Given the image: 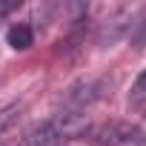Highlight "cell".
Wrapping results in <instances>:
<instances>
[{
	"label": "cell",
	"instance_id": "cell-1",
	"mask_svg": "<svg viewBox=\"0 0 146 146\" xmlns=\"http://www.w3.org/2000/svg\"><path fill=\"white\" fill-rule=\"evenodd\" d=\"M95 143L98 146H146V129L135 123L112 120L95 132Z\"/></svg>",
	"mask_w": 146,
	"mask_h": 146
},
{
	"label": "cell",
	"instance_id": "cell-2",
	"mask_svg": "<svg viewBox=\"0 0 146 146\" xmlns=\"http://www.w3.org/2000/svg\"><path fill=\"white\" fill-rule=\"evenodd\" d=\"M23 115H26V106L23 103H9V106L0 109V146H6L12 140V135L20 129Z\"/></svg>",
	"mask_w": 146,
	"mask_h": 146
},
{
	"label": "cell",
	"instance_id": "cell-3",
	"mask_svg": "<svg viewBox=\"0 0 146 146\" xmlns=\"http://www.w3.org/2000/svg\"><path fill=\"white\" fill-rule=\"evenodd\" d=\"M6 40H9L12 49L23 52V49H29V46L35 43V32H32V26H26V23H15V26L6 32Z\"/></svg>",
	"mask_w": 146,
	"mask_h": 146
},
{
	"label": "cell",
	"instance_id": "cell-4",
	"mask_svg": "<svg viewBox=\"0 0 146 146\" xmlns=\"http://www.w3.org/2000/svg\"><path fill=\"white\" fill-rule=\"evenodd\" d=\"M129 106L137 109V112H146V69L137 75V80H135V86L129 92Z\"/></svg>",
	"mask_w": 146,
	"mask_h": 146
},
{
	"label": "cell",
	"instance_id": "cell-5",
	"mask_svg": "<svg viewBox=\"0 0 146 146\" xmlns=\"http://www.w3.org/2000/svg\"><path fill=\"white\" fill-rule=\"evenodd\" d=\"M17 6H20V3H0V17H6V15H9V12H15Z\"/></svg>",
	"mask_w": 146,
	"mask_h": 146
}]
</instances>
